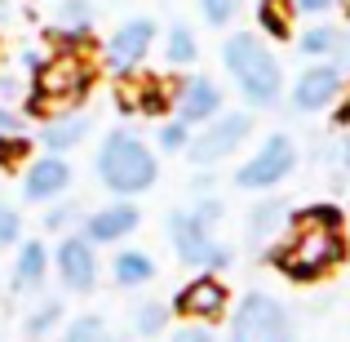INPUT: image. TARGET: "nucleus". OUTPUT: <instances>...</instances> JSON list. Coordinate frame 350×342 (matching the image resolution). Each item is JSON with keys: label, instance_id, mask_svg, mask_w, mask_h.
I'll use <instances>...</instances> for the list:
<instances>
[{"label": "nucleus", "instance_id": "obj_2", "mask_svg": "<svg viewBox=\"0 0 350 342\" xmlns=\"http://www.w3.org/2000/svg\"><path fill=\"white\" fill-rule=\"evenodd\" d=\"M222 62L231 71V80L239 85V98L253 112L275 107L284 98V71H280V62H275L262 32H231L222 45Z\"/></svg>", "mask_w": 350, "mask_h": 342}, {"label": "nucleus", "instance_id": "obj_23", "mask_svg": "<svg viewBox=\"0 0 350 342\" xmlns=\"http://www.w3.org/2000/svg\"><path fill=\"white\" fill-rule=\"evenodd\" d=\"M196 58H200L196 32H191L187 23H173L169 36H164V62H169V67H191Z\"/></svg>", "mask_w": 350, "mask_h": 342}, {"label": "nucleus", "instance_id": "obj_41", "mask_svg": "<svg viewBox=\"0 0 350 342\" xmlns=\"http://www.w3.org/2000/svg\"><path fill=\"white\" fill-rule=\"evenodd\" d=\"M337 5H342V9H346V23H350V0H337Z\"/></svg>", "mask_w": 350, "mask_h": 342}, {"label": "nucleus", "instance_id": "obj_20", "mask_svg": "<svg viewBox=\"0 0 350 342\" xmlns=\"http://www.w3.org/2000/svg\"><path fill=\"white\" fill-rule=\"evenodd\" d=\"M169 103H173V89L160 85V80H142V85H133V89H120V107H124V112L133 107V112H142V116H164Z\"/></svg>", "mask_w": 350, "mask_h": 342}, {"label": "nucleus", "instance_id": "obj_34", "mask_svg": "<svg viewBox=\"0 0 350 342\" xmlns=\"http://www.w3.org/2000/svg\"><path fill=\"white\" fill-rule=\"evenodd\" d=\"M169 342H213V334H208V325H196V320H187V325H182Z\"/></svg>", "mask_w": 350, "mask_h": 342}, {"label": "nucleus", "instance_id": "obj_17", "mask_svg": "<svg viewBox=\"0 0 350 342\" xmlns=\"http://www.w3.org/2000/svg\"><path fill=\"white\" fill-rule=\"evenodd\" d=\"M94 32V0H62L58 5V27L53 36L62 40V49H76Z\"/></svg>", "mask_w": 350, "mask_h": 342}, {"label": "nucleus", "instance_id": "obj_16", "mask_svg": "<svg viewBox=\"0 0 350 342\" xmlns=\"http://www.w3.org/2000/svg\"><path fill=\"white\" fill-rule=\"evenodd\" d=\"M89 129H94V120H89V112H58V116H49L44 120V129H40V143H44V151H53V156H67L71 147H80L89 138Z\"/></svg>", "mask_w": 350, "mask_h": 342}, {"label": "nucleus", "instance_id": "obj_13", "mask_svg": "<svg viewBox=\"0 0 350 342\" xmlns=\"http://www.w3.org/2000/svg\"><path fill=\"white\" fill-rule=\"evenodd\" d=\"M71 187V164L67 156H36V160H27V173H23V200L27 205H49V200H58L62 191Z\"/></svg>", "mask_w": 350, "mask_h": 342}, {"label": "nucleus", "instance_id": "obj_30", "mask_svg": "<svg viewBox=\"0 0 350 342\" xmlns=\"http://www.w3.org/2000/svg\"><path fill=\"white\" fill-rule=\"evenodd\" d=\"M27 156H31V143H27V134L0 138V169H18Z\"/></svg>", "mask_w": 350, "mask_h": 342}, {"label": "nucleus", "instance_id": "obj_8", "mask_svg": "<svg viewBox=\"0 0 350 342\" xmlns=\"http://www.w3.org/2000/svg\"><path fill=\"white\" fill-rule=\"evenodd\" d=\"M248 134H253V116L248 112H222L208 120L200 134H191L187 156L196 169H213V164H222L226 156H235L248 143Z\"/></svg>", "mask_w": 350, "mask_h": 342}, {"label": "nucleus", "instance_id": "obj_5", "mask_svg": "<svg viewBox=\"0 0 350 342\" xmlns=\"http://www.w3.org/2000/svg\"><path fill=\"white\" fill-rule=\"evenodd\" d=\"M164 231H169L173 254H178L187 267H196V271L208 276V271H222V267H231V249L217 240V227L204 223L196 209H173L169 223H164Z\"/></svg>", "mask_w": 350, "mask_h": 342}, {"label": "nucleus", "instance_id": "obj_37", "mask_svg": "<svg viewBox=\"0 0 350 342\" xmlns=\"http://www.w3.org/2000/svg\"><path fill=\"white\" fill-rule=\"evenodd\" d=\"M333 58H337V62H333L337 71H350V32H342V45H337Z\"/></svg>", "mask_w": 350, "mask_h": 342}, {"label": "nucleus", "instance_id": "obj_27", "mask_svg": "<svg viewBox=\"0 0 350 342\" xmlns=\"http://www.w3.org/2000/svg\"><path fill=\"white\" fill-rule=\"evenodd\" d=\"M67 342H111V329H107V320L103 316H76L67 325Z\"/></svg>", "mask_w": 350, "mask_h": 342}, {"label": "nucleus", "instance_id": "obj_9", "mask_svg": "<svg viewBox=\"0 0 350 342\" xmlns=\"http://www.w3.org/2000/svg\"><path fill=\"white\" fill-rule=\"evenodd\" d=\"M151 45H155V23L151 18H142V14L124 18V23L111 32L107 49H103V67L111 71V76H133V71L151 58Z\"/></svg>", "mask_w": 350, "mask_h": 342}, {"label": "nucleus", "instance_id": "obj_24", "mask_svg": "<svg viewBox=\"0 0 350 342\" xmlns=\"http://www.w3.org/2000/svg\"><path fill=\"white\" fill-rule=\"evenodd\" d=\"M337 45H342V27H333V23H315L310 32L297 36V49L306 58H333Z\"/></svg>", "mask_w": 350, "mask_h": 342}, {"label": "nucleus", "instance_id": "obj_29", "mask_svg": "<svg viewBox=\"0 0 350 342\" xmlns=\"http://www.w3.org/2000/svg\"><path fill=\"white\" fill-rule=\"evenodd\" d=\"M200 14L208 27H231L239 14V0H200Z\"/></svg>", "mask_w": 350, "mask_h": 342}, {"label": "nucleus", "instance_id": "obj_12", "mask_svg": "<svg viewBox=\"0 0 350 342\" xmlns=\"http://www.w3.org/2000/svg\"><path fill=\"white\" fill-rule=\"evenodd\" d=\"M53 276L62 280L67 293H94L98 284V254L85 236H67L53 249Z\"/></svg>", "mask_w": 350, "mask_h": 342}, {"label": "nucleus", "instance_id": "obj_38", "mask_svg": "<svg viewBox=\"0 0 350 342\" xmlns=\"http://www.w3.org/2000/svg\"><path fill=\"white\" fill-rule=\"evenodd\" d=\"M337 129H350V94H346V103L337 98Z\"/></svg>", "mask_w": 350, "mask_h": 342}, {"label": "nucleus", "instance_id": "obj_32", "mask_svg": "<svg viewBox=\"0 0 350 342\" xmlns=\"http://www.w3.org/2000/svg\"><path fill=\"white\" fill-rule=\"evenodd\" d=\"M76 218H80V209L71 205V200H67V205H49V214H44V227H49V231H67Z\"/></svg>", "mask_w": 350, "mask_h": 342}, {"label": "nucleus", "instance_id": "obj_35", "mask_svg": "<svg viewBox=\"0 0 350 342\" xmlns=\"http://www.w3.org/2000/svg\"><path fill=\"white\" fill-rule=\"evenodd\" d=\"M14 134H23V116L0 103V138H14Z\"/></svg>", "mask_w": 350, "mask_h": 342}, {"label": "nucleus", "instance_id": "obj_28", "mask_svg": "<svg viewBox=\"0 0 350 342\" xmlns=\"http://www.w3.org/2000/svg\"><path fill=\"white\" fill-rule=\"evenodd\" d=\"M155 143H160V151H187V143H191V125H182L178 116L164 120V125L155 129Z\"/></svg>", "mask_w": 350, "mask_h": 342}, {"label": "nucleus", "instance_id": "obj_22", "mask_svg": "<svg viewBox=\"0 0 350 342\" xmlns=\"http://www.w3.org/2000/svg\"><path fill=\"white\" fill-rule=\"evenodd\" d=\"M293 18H297L293 0H257V27H262V36L288 40L293 36Z\"/></svg>", "mask_w": 350, "mask_h": 342}, {"label": "nucleus", "instance_id": "obj_25", "mask_svg": "<svg viewBox=\"0 0 350 342\" xmlns=\"http://www.w3.org/2000/svg\"><path fill=\"white\" fill-rule=\"evenodd\" d=\"M62 311H67V307H62L58 298H44L40 307H31V316H27V325H23L27 338H49L53 329L62 325Z\"/></svg>", "mask_w": 350, "mask_h": 342}, {"label": "nucleus", "instance_id": "obj_7", "mask_svg": "<svg viewBox=\"0 0 350 342\" xmlns=\"http://www.w3.org/2000/svg\"><path fill=\"white\" fill-rule=\"evenodd\" d=\"M293 169H297V143H293L288 134H266L262 147L235 169V187H244V191H275Z\"/></svg>", "mask_w": 350, "mask_h": 342}, {"label": "nucleus", "instance_id": "obj_21", "mask_svg": "<svg viewBox=\"0 0 350 342\" xmlns=\"http://www.w3.org/2000/svg\"><path fill=\"white\" fill-rule=\"evenodd\" d=\"M284 223H288V209H284V200H262V205L248 214V245L262 249Z\"/></svg>", "mask_w": 350, "mask_h": 342}, {"label": "nucleus", "instance_id": "obj_1", "mask_svg": "<svg viewBox=\"0 0 350 342\" xmlns=\"http://www.w3.org/2000/svg\"><path fill=\"white\" fill-rule=\"evenodd\" d=\"M266 258L275 262V271H284L288 280H301V284L328 276L346 258V218H342V209H333V205L301 209V214L284 227V240Z\"/></svg>", "mask_w": 350, "mask_h": 342}, {"label": "nucleus", "instance_id": "obj_40", "mask_svg": "<svg viewBox=\"0 0 350 342\" xmlns=\"http://www.w3.org/2000/svg\"><path fill=\"white\" fill-rule=\"evenodd\" d=\"M0 98H18V80L14 76H0Z\"/></svg>", "mask_w": 350, "mask_h": 342}, {"label": "nucleus", "instance_id": "obj_39", "mask_svg": "<svg viewBox=\"0 0 350 342\" xmlns=\"http://www.w3.org/2000/svg\"><path fill=\"white\" fill-rule=\"evenodd\" d=\"M337 164H342V169L350 173V134L342 138V147H337Z\"/></svg>", "mask_w": 350, "mask_h": 342}, {"label": "nucleus", "instance_id": "obj_14", "mask_svg": "<svg viewBox=\"0 0 350 342\" xmlns=\"http://www.w3.org/2000/svg\"><path fill=\"white\" fill-rule=\"evenodd\" d=\"M173 112L182 125H208L213 116H222V89L208 76H187L182 85H173Z\"/></svg>", "mask_w": 350, "mask_h": 342}, {"label": "nucleus", "instance_id": "obj_33", "mask_svg": "<svg viewBox=\"0 0 350 342\" xmlns=\"http://www.w3.org/2000/svg\"><path fill=\"white\" fill-rule=\"evenodd\" d=\"M191 209H196V214L200 218H204V223H222V214H226V205H222V200H217V196H204V200H196V205H191Z\"/></svg>", "mask_w": 350, "mask_h": 342}, {"label": "nucleus", "instance_id": "obj_19", "mask_svg": "<svg viewBox=\"0 0 350 342\" xmlns=\"http://www.w3.org/2000/svg\"><path fill=\"white\" fill-rule=\"evenodd\" d=\"M111 280L120 289H142V284L155 280V258L146 249H120L111 258Z\"/></svg>", "mask_w": 350, "mask_h": 342}, {"label": "nucleus", "instance_id": "obj_6", "mask_svg": "<svg viewBox=\"0 0 350 342\" xmlns=\"http://www.w3.org/2000/svg\"><path fill=\"white\" fill-rule=\"evenodd\" d=\"M231 342H293V316L271 293H244L231 316Z\"/></svg>", "mask_w": 350, "mask_h": 342}, {"label": "nucleus", "instance_id": "obj_26", "mask_svg": "<svg viewBox=\"0 0 350 342\" xmlns=\"http://www.w3.org/2000/svg\"><path fill=\"white\" fill-rule=\"evenodd\" d=\"M169 329V302H137L133 307V334L155 338Z\"/></svg>", "mask_w": 350, "mask_h": 342}, {"label": "nucleus", "instance_id": "obj_15", "mask_svg": "<svg viewBox=\"0 0 350 342\" xmlns=\"http://www.w3.org/2000/svg\"><path fill=\"white\" fill-rule=\"evenodd\" d=\"M137 223H142L137 205H129V200H111V205L85 214V231H80V236H85L89 245H120L124 236L137 231Z\"/></svg>", "mask_w": 350, "mask_h": 342}, {"label": "nucleus", "instance_id": "obj_10", "mask_svg": "<svg viewBox=\"0 0 350 342\" xmlns=\"http://www.w3.org/2000/svg\"><path fill=\"white\" fill-rule=\"evenodd\" d=\"M337 98H342V71L333 62H310L288 89V107L301 116L328 112V107H337Z\"/></svg>", "mask_w": 350, "mask_h": 342}, {"label": "nucleus", "instance_id": "obj_11", "mask_svg": "<svg viewBox=\"0 0 350 342\" xmlns=\"http://www.w3.org/2000/svg\"><path fill=\"white\" fill-rule=\"evenodd\" d=\"M226 307H231L226 284L217 280V276H196L191 284L178 289V298H173L169 311H178L182 320H196V325H213V320L226 316Z\"/></svg>", "mask_w": 350, "mask_h": 342}, {"label": "nucleus", "instance_id": "obj_36", "mask_svg": "<svg viewBox=\"0 0 350 342\" xmlns=\"http://www.w3.org/2000/svg\"><path fill=\"white\" fill-rule=\"evenodd\" d=\"M293 9L297 14H328V9H337V0H293Z\"/></svg>", "mask_w": 350, "mask_h": 342}, {"label": "nucleus", "instance_id": "obj_18", "mask_svg": "<svg viewBox=\"0 0 350 342\" xmlns=\"http://www.w3.org/2000/svg\"><path fill=\"white\" fill-rule=\"evenodd\" d=\"M49 267H53V254L40 245V240H27L23 249H18V262H14V289H40L44 284V276H49Z\"/></svg>", "mask_w": 350, "mask_h": 342}, {"label": "nucleus", "instance_id": "obj_42", "mask_svg": "<svg viewBox=\"0 0 350 342\" xmlns=\"http://www.w3.org/2000/svg\"><path fill=\"white\" fill-rule=\"evenodd\" d=\"M0 9H5V0H0Z\"/></svg>", "mask_w": 350, "mask_h": 342}, {"label": "nucleus", "instance_id": "obj_3", "mask_svg": "<svg viewBox=\"0 0 350 342\" xmlns=\"http://www.w3.org/2000/svg\"><path fill=\"white\" fill-rule=\"evenodd\" d=\"M94 173L111 196L129 200V196H142V191L155 187L160 160H155V151L133 134V129H111V134L103 138V147H98Z\"/></svg>", "mask_w": 350, "mask_h": 342}, {"label": "nucleus", "instance_id": "obj_31", "mask_svg": "<svg viewBox=\"0 0 350 342\" xmlns=\"http://www.w3.org/2000/svg\"><path fill=\"white\" fill-rule=\"evenodd\" d=\"M18 236H23V214L14 205H0V249L18 245Z\"/></svg>", "mask_w": 350, "mask_h": 342}, {"label": "nucleus", "instance_id": "obj_4", "mask_svg": "<svg viewBox=\"0 0 350 342\" xmlns=\"http://www.w3.org/2000/svg\"><path fill=\"white\" fill-rule=\"evenodd\" d=\"M94 85V67L80 49H62L53 58H44L31 76V98H27V112L31 116H58L67 107H76L80 98Z\"/></svg>", "mask_w": 350, "mask_h": 342}]
</instances>
